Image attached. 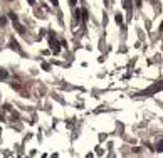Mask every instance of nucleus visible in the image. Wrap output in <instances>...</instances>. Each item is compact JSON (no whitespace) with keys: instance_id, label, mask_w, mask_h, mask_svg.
<instances>
[{"instance_id":"nucleus-1","label":"nucleus","mask_w":163,"mask_h":158,"mask_svg":"<svg viewBox=\"0 0 163 158\" xmlns=\"http://www.w3.org/2000/svg\"><path fill=\"white\" fill-rule=\"evenodd\" d=\"M9 17H10V20H12V22L15 24V27H17V30L20 32V34H22V32H24V29H22V25L19 24V19H17V15H15V14H9Z\"/></svg>"},{"instance_id":"nucleus-2","label":"nucleus","mask_w":163,"mask_h":158,"mask_svg":"<svg viewBox=\"0 0 163 158\" xmlns=\"http://www.w3.org/2000/svg\"><path fill=\"white\" fill-rule=\"evenodd\" d=\"M49 45H51V49H52V51H54V54H59L61 47H59V44H57V40L54 39V37H51V40H49Z\"/></svg>"},{"instance_id":"nucleus-3","label":"nucleus","mask_w":163,"mask_h":158,"mask_svg":"<svg viewBox=\"0 0 163 158\" xmlns=\"http://www.w3.org/2000/svg\"><path fill=\"white\" fill-rule=\"evenodd\" d=\"M7 77H9V72L4 67H0V79H7Z\"/></svg>"},{"instance_id":"nucleus-4","label":"nucleus","mask_w":163,"mask_h":158,"mask_svg":"<svg viewBox=\"0 0 163 158\" xmlns=\"http://www.w3.org/2000/svg\"><path fill=\"white\" fill-rule=\"evenodd\" d=\"M9 45H10V49H14V51H19V44H17L14 39L10 40V44H9Z\"/></svg>"},{"instance_id":"nucleus-5","label":"nucleus","mask_w":163,"mask_h":158,"mask_svg":"<svg viewBox=\"0 0 163 158\" xmlns=\"http://www.w3.org/2000/svg\"><path fill=\"white\" fill-rule=\"evenodd\" d=\"M156 151H158V153H163V140L158 141V145H156Z\"/></svg>"},{"instance_id":"nucleus-6","label":"nucleus","mask_w":163,"mask_h":158,"mask_svg":"<svg viewBox=\"0 0 163 158\" xmlns=\"http://www.w3.org/2000/svg\"><path fill=\"white\" fill-rule=\"evenodd\" d=\"M114 20H116V24H123V15H121V14H118V15L114 17Z\"/></svg>"},{"instance_id":"nucleus-7","label":"nucleus","mask_w":163,"mask_h":158,"mask_svg":"<svg viewBox=\"0 0 163 158\" xmlns=\"http://www.w3.org/2000/svg\"><path fill=\"white\" fill-rule=\"evenodd\" d=\"M123 5L128 9V7H129V0H123Z\"/></svg>"},{"instance_id":"nucleus-8","label":"nucleus","mask_w":163,"mask_h":158,"mask_svg":"<svg viewBox=\"0 0 163 158\" xmlns=\"http://www.w3.org/2000/svg\"><path fill=\"white\" fill-rule=\"evenodd\" d=\"M51 2H52V5H54V7L59 5V2H57V0H51Z\"/></svg>"},{"instance_id":"nucleus-9","label":"nucleus","mask_w":163,"mask_h":158,"mask_svg":"<svg viewBox=\"0 0 163 158\" xmlns=\"http://www.w3.org/2000/svg\"><path fill=\"white\" fill-rule=\"evenodd\" d=\"M4 24H5V19H4V17H0V25H4Z\"/></svg>"},{"instance_id":"nucleus-10","label":"nucleus","mask_w":163,"mask_h":158,"mask_svg":"<svg viewBox=\"0 0 163 158\" xmlns=\"http://www.w3.org/2000/svg\"><path fill=\"white\" fill-rule=\"evenodd\" d=\"M76 2H77V0H71V2H69V4H71V5L74 7V5H76Z\"/></svg>"},{"instance_id":"nucleus-11","label":"nucleus","mask_w":163,"mask_h":158,"mask_svg":"<svg viewBox=\"0 0 163 158\" xmlns=\"http://www.w3.org/2000/svg\"><path fill=\"white\" fill-rule=\"evenodd\" d=\"M29 4H30V5H32V4H34V0H29Z\"/></svg>"},{"instance_id":"nucleus-12","label":"nucleus","mask_w":163,"mask_h":158,"mask_svg":"<svg viewBox=\"0 0 163 158\" xmlns=\"http://www.w3.org/2000/svg\"><path fill=\"white\" fill-rule=\"evenodd\" d=\"M160 29H161V30H163V24H161V27H160Z\"/></svg>"}]
</instances>
